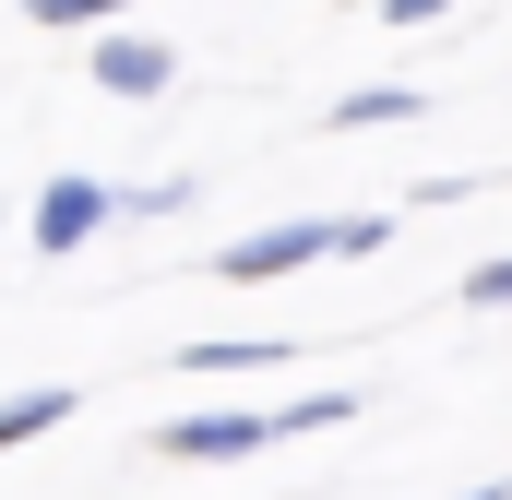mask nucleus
Masks as SVG:
<instances>
[{
	"mask_svg": "<svg viewBox=\"0 0 512 500\" xmlns=\"http://www.w3.org/2000/svg\"><path fill=\"white\" fill-rule=\"evenodd\" d=\"M382 239H393L382 215H286V227H262V239H227L215 274H227V286H274V274H310V262H370Z\"/></svg>",
	"mask_w": 512,
	"mask_h": 500,
	"instance_id": "obj_1",
	"label": "nucleus"
},
{
	"mask_svg": "<svg viewBox=\"0 0 512 500\" xmlns=\"http://www.w3.org/2000/svg\"><path fill=\"white\" fill-rule=\"evenodd\" d=\"M274 441H286V429L251 417V405H203V417H167V429H155L167 465H251V453H274Z\"/></svg>",
	"mask_w": 512,
	"mask_h": 500,
	"instance_id": "obj_2",
	"label": "nucleus"
},
{
	"mask_svg": "<svg viewBox=\"0 0 512 500\" xmlns=\"http://www.w3.org/2000/svg\"><path fill=\"white\" fill-rule=\"evenodd\" d=\"M108 215H120V191H108V179H48V191H36V250L60 262V250L96 239Z\"/></svg>",
	"mask_w": 512,
	"mask_h": 500,
	"instance_id": "obj_3",
	"label": "nucleus"
},
{
	"mask_svg": "<svg viewBox=\"0 0 512 500\" xmlns=\"http://www.w3.org/2000/svg\"><path fill=\"white\" fill-rule=\"evenodd\" d=\"M84 72H96L108 96H167V84H179V48H155V36H131V24H108V36L84 48Z\"/></svg>",
	"mask_w": 512,
	"mask_h": 500,
	"instance_id": "obj_4",
	"label": "nucleus"
},
{
	"mask_svg": "<svg viewBox=\"0 0 512 500\" xmlns=\"http://www.w3.org/2000/svg\"><path fill=\"white\" fill-rule=\"evenodd\" d=\"M72 417V381H36V393H0V453H24L36 429H60Z\"/></svg>",
	"mask_w": 512,
	"mask_h": 500,
	"instance_id": "obj_5",
	"label": "nucleus"
},
{
	"mask_svg": "<svg viewBox=\"0 0 512 500\" xmlns=\"http://www.w3.org/2000/svg\"><path fill=\"white\" fill-rule=\"evenodd\" d=\"M393 120H417V84H370V96L334 108V131H393Z\"/></svg>",
	"mask_w": 512,
	"mask_h": 500,
	"instance_id": "obj_6",
	"label": "nucleus"
},
{
	"mask_svg": "<svg viewBox=\"0 0 512 500\" xmlns=\"http://www.w3.org/2000/svg\"><path fill=\"white\" fill-rule=\"evenodd\" d=\"M24 12H36V24H60V36H108L131 0H24Z\"/></svg>",
	"mask_w": 512,
	"mask_h": 500,
	"instance_id": "obj_7",
	"label": "nucleus"
},
{
	"mask_svg": "<svg viewBox=\"0 0 512 500\" xmlns=\"http://www.w3.org/2000/svg\"><path fill=\"white\" fill-rule=\"evenodd\" d=\"M262 358H286V334H215V346H191V370H262Z\"/></svg>",
	"mask_w": 512,
	"mask_h": 500,
	"instance_id": "obj_8",
	"label": "nucleus"
},
{
	"mask_svg": "<svg viewBox=\"0 0 512 500\" xmlns=\"http://www.w3.org/2000/svg\"><path fill=\"white\" fill-rule=\"evenodd\" d=\"M191 203V179H143V191H120V215H179Z\"/></svg>",
	"mask_w": 512,
	"mask_h": 500,
	"instance_id": "obj_9",
	"label": "nucleus"
},
{
	"mask_svg": "<svg viewBox=\"0 0 512 500\" xmlns=\"http://www.w3.org/2000/svg\"><path fill=\"white\" fill-rule=\"evenodd\" d=\"M465 298H477V310H501V298H512V262H477V274H465Z\"/></svg>",
	"mask_w": 512,
	"mask_h": 500,
	"instance_id": "obj_10",
	"label": "nucleus"
},
{
	"mask_svg": "<svg viewBox=\"0 0 512 500\" xmlns=\"http://www.w3.org/2000/svg\"><path fill=\"white\" fill-rule=\"evenodd\" d=\"M429 12H453V0H382V24H429Z\"/></svg>",
	"mask_w": 512,
	"mask_h": 500,
	"instance_id": "obj_11",
	"label": "nucleus"
},
{
	"mask_svg": "<svg viewBox=\"0 0 512 500\" xmlns=\"http://www.w3.org/2000/svg\"><path fill=\"white\" fill-rule=\"evenodd\" d=\"M465 500H501V477H489V489H465Z\"/></svg>",
	"mask_w": 512,
	"mask_h": 500,
	"instance_id": "obj_12",
	"label": "nucleus"
}]
</instances>
